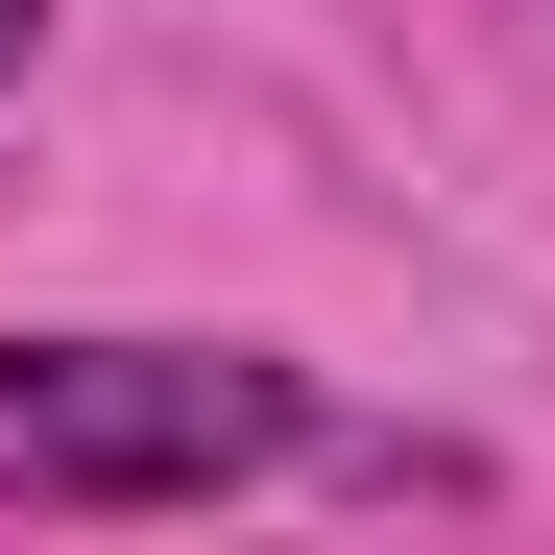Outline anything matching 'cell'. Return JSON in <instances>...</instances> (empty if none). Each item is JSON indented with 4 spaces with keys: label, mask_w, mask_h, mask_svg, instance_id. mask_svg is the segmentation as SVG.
Returning a JSON list of instances; mask_svg holds the SVG:
<instances>
[{
    "label": "cell",
    "mask_w": 555,
    "mask_h": 555,
    "mask_svg": "<svg viewBox=\"0 0 555 555\" xmlns=\"http://www.w3.org/2000/svg\"><path fill=\"white\" fill-rule=\"evenodd\" d=\"M266 459H314L266 338H0V507H242Z\"/></svg>",
    "instance_id": "6da1fadb"
},
{
    "label": "cell",
    "mask_w": 555,
    "mask_h": 555,
    "mask_svg": "<svg viewBox=\"0 0 555 555\" xmlns=\"http://www.w3.org/2000/svg\"><path fill=\"white\" fill-rule=\"evenodd\" d=\"M25 49H49V0H0V73H25Z\"/></svg>",
    "instance_id": "7a4b0ae2"
}]
</instances>
